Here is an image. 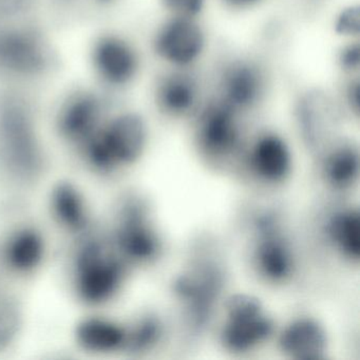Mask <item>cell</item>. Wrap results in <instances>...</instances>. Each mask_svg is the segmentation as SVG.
<instances>
[{"mask_svg": "<svg viewBox=\"0 0 360 360\" xmlns=\"http://www.w3.org/2000/svg\"><path fill=\"white\" fill-rule=\"evenodd\" d=\"M148 143L149 126L144 115L125 111L103 124L84 148L92 167L111 174L138 163Z\"/></svg>", "mask_w": 360, "mask_h": 360, "instance_id": "4", "label": "cell"}, {"mask_svg": "<svg viewBox=\"0 0 360 360\" xmlns=\"http://www.w3.org/2000/svg\"><path fill=\"white\" fill-rule=\"evenodd\" d=\"M229 276L226 258L218 240L212 236L198 238L170 282V292L189 340H198L207 332L224 300Z\"/></svg>", "mask_w": 360, "mask_h": 360, "instance_id": "1", "label": "cell"}, {"mask_svg": "<svg viewBox=\"0 0 360 360\" xmlns=\"http://www.w3.org/2000/svg\"><path fill=\"white\" fill-rule=\"evenodd\" d=\"M335 66L343 77L360 73V39L342 41L335 51Z\"/></svg>", "mask_w": 360, "mask_h": 360, "instance_id": "25", "label": "cell"}, {"mask_svg": "<svg viewBox=\"0 0 360 360\" xmlns=\"http://www.w3.org/2000/svg\"><path fill=\"white\" fill-rule=\"evenodd\" d=\"M51 206L58 222L72 231H81L88 224V210L81 191L70 182L54 187Z\"/></svg>", "mask_w": 360, "mask_h": 360, "instance_id": "21", "label": "cell"}, {"mask_svg": "<svg viewBox=\"0 0 360 360\" xmlns=\"http://www.w3.org/2000/svg\"><path fill=\"white\" fill-rule=\"evenodd\" d=\"M221 347L231 354L250 353L266 345L277 333V324L262 301L248 292H235L223 300Z\"/></svg>", "mask_w": 360, "mask_h": 360, "instance_id": "6", "label": "cell"}, {"mask_svg": "<svg viewBox=\"0 0 360 360\" xmlns=\"http://www.w3.org/2000/svg\"><path fill=\"white\" fill-rule=\"evenodd\" d=\"M243 119L214 94L207 96L191 119V138L200 157L220 166L241 155L248 141Z\"/></svg>", "mask_w": 360, "mask_h": 360, "instance_id": "5", "label": "cell"}, {"mask_svg": "<svg viewBox=\"0 0 360 360\" xmlns=\"http://www.w3.org/2000/svg\"><path fill=\"white\" fill-rule=\"evenodd\" d=\"M77 339L82 347L96 353L124 351L127 326L106 318L83 320L77 328Z\"/></svg>", "mask_w": 360, "mask_h": 360, "instance_id": "20", "label": "cell"}, {"mask_svg": "<svg viewBox=\"0 0 360 360\" xmlns=\"http://www.w3.org/2000/svg\"><path fill=\"white\" fill-rule=\"evenodd\" d=\"M339 104L345 115H349L354 119H359L360 115V77H345L342 85L337 96Z\"/></svg>", "mask_w": 360, "mask_h": 360, "instance_id": "27", "label": "cell"}, {"mask_svg": "<svg viewBox=\"0 0 360 360\" xmlns=\"http://www.w3.org/2000/svg\"><path fill=\"white\" fill-rule=\"evenodd\" d=\"M250 266L265 283L283 286L298 271V256L288 219L280 208L259 206L248 219Z\"/></svg>", "mask_w": 360, "mask_h": 360, "instance_id": "2", "label": "cell"}, {"mask_svg": "<svg viewBox=\"0 0 360 360\" xmlns=\"http://www.w3.org/2000/svg\"><path fill=\"white\" fill-rule=\"evenodd\" d=\"M207 96L197 69L164 68L151 89L153 106L161 117L172 121L191 120Z\"/></svg>", "mask_w": 360, "mask_h": 360, "instance_id": "11", "label": "cell"}, {"mask_svg": "<svg viewBox=\"0 0 360 360\" xmlns=\"http://www.w3.org/2000/svg\"><path fill=\"white\" fill-rule=\"evenodd\" d=\"M22 0H0V10H10L14 9V6L20 5Z\"/></svg>", "mask_w": 360, "mask_h": 360, "instance_id": "30", "label": "cell"}, {"mask_svg": "<svg viewBox=\"0 0 360 360\" xmlns=\"http://www.w3.org/2000/svg\"><path fill=\"white\" fill-rule=\"evenodd\" d=\"M292 112L299 136L311 150L323 148L335 138H330V130L339 115H345L337 96L319 88L300 92Z\"/></svg>", "mask_w": 360, "mask_h": 360, "instance_id": "13", "label": "cell"}, {"mask_svg": "<svg viewBox=\"0 0 360 360\" xmlns=\"http://www.w3.org/2000/svg\"><path fill=\"white\" fill-rule=\"evenodd\" d=\"M320 176L328 188L349 191L358 184L360 176L359 146L355 141L337 136L322 148Z\"/></svg>", "mask_w": 360, "mask_h": 360, "instance_id": "16", "label": "cell"}, {"mask_svg": "<svg viewBox=\"0 0 360 360\" xmlns=\"http://www.w3.org/2000/svg\"><path fill=\"white\" fill-rule=\"evenodd\" d=\"M210 0H158L164 15L201 20Z\"/></svg>", "mask_w": 360, "mask_h": 360, "instance_id": "26", "label": "cell"}, {"mask_svg": "<svg viewBox=\"0 0 360 360\" xmlns=\"http://www.w3.org/2000/svg\"><path fill=\"white\" fill-rule=\"evenodd\" d=\"M333 34L342 41L360 39V5L349 3L342 6L333 16Z\"/></svg>", "mask_w": 360, "mask_h": 360, "instance_id": "24", "label": "cell"}, {"mask_svg": "<svg viewBox=\"0 0 360 360\" xmlns=\"http://www.w3.org/2000/svg\"><path fill=\"white\" fill-rule=\"evenodd\" d=\"M20 326L18 311L12 305L0 307V349L12 342Z\"/></svg>", "mask_w": 360, "mask_h": 360, "instance_id": "28", "label": "cell"}, {"mask_svg": "<svg viewBox=\"0 0 360 360\" xmlns=\"http://www.w3.org/2000/svg\"><path fill=\"white\" fill-rule=\"evenodd\" d=\"M113 244L126 263L150 266L163 258L165 239L150 201L142 193H128L120 201Z\"/></svg>", "mask_w": 360, "mask_h": 360, "instance_id": "3", "label": "cell"}, {"mask_svg": "<svg viewBox=\"0 0 360 360\" xmlns=\"http://www.w3.org/2000/svg\"><path fill=\"white\" fill-rule=\"evenodd\" d=\"M269 86V71L260 60L235 54L217 69L214 96L245 117L265 102Z\"/></svg>", "mask_w": 360, "mask_h": 360, "instance_id": "7", "label": "cell"}, {"mask_svg": "<svg viewBox=\"0 0 360 360\" xmlns=\"http://www.w3.org/2000/svg\"><path fill=\"white\" fill-rule=\"evenodd\" d=\"M208 47L207 29L197 18L164 15L151 33V52L164 68L197 69Z\"/></svg>", "mask_w": 360, "mask_h": 360, "instance_id": "8", "label": "cell"}, {"mask_svg": "<svg viewBox=\"0 0 360 360\" xmlns=\"http://www.w3.org/2000/svg\"><path fill=\"white\" fill-rule=\"evenodd\" d=\"M221 5L233 13H244L260 7L265 0H219Z\"/></svg>", "mask_w": 360, "mask_h": 360, "instance_id": "29", "label": "cell"}, {"mask_svg": "<svg viewBox=\"0 0 360 360\" xmlns=\"http://www.w3.org/2000/svg\"><path fill=\"white\" fill-rule=\"evenodd\" d=\"M45 254L43 236L33 229L16 231L6 246L8 264L20 273H28L37 269Z\"/></svg>", "mask_w": 360, "mask_h": 360, "instance_id": "22", "label": "cell"}, {"mask_svg": "<svg viewBox=\"0 0 360 360\" xmlns=\"http://www.w3.org/2000/svg\"><path fill=\"white\" fill-rule=\"evenodd\" d=\"M94 66L105 82L125 87L134 83L142 68V58L136 46L119 35H107L96 43Z\"/></svg>", "mask_w": 360, "mask_h": 360, "instance_id": "15", "label": "cell"}, {"mask_svg": "<svg viewBox=\"0 0 360 360\" xmlns=\"http://www.w3.org/2000/svg\"><path fill=\"white\" fill-rule=\"evenodd\" d=\"M103 113L102 103L96 96L77 94L60 111V132L71 142L84 146L102 127Z\"/></svg>", "mask_w": 360, "mask_h": 360, "instance_id": "18", "label": "cell"}, {"mask_svg": "<svg viewBox=\"0 0 360 360\" xmlns=\"http://www.w3.org/2000/svg\"><path fill=\"white\" fill-rule=\"evenodd\" d=\"M241 158L250 176L266 186H279L290 180L294 153L288 139L275 129H262L246 141Z\"/></svg>", "mask_w": 360, "mask_h": 360, "instance_id": "12", "label": "cell"}, {"mask_svg": "<svg viewBox=\"0 0 360 360\" xmlns=\"http://www.w3.org/2000/svg\"><path fill=\"white\" fill-rule=\"evenodd\" d=\"M77 290L91 304L111 300L121 290L126 277V262L100 241H87L77 259Z\"/></svg>", "mask_w": 360, "mask_h": 360, "instance_id": "9", "label": "cell"}, {"mask_svg": "<svg viewBox=\"0 0 360 360\" xmlns=\"http://www.w3.org/2000/svg\"><path fill=\"white\" fill-rule=\"evenodd\" d=\"M275 336L278 351L290 359H326L330 352V336L326 326L309 315L292 318Z\"/></svg>", "mask_w": 360, "mask_h": 360, "instance_id": "14", "label": "cell"}, {"mask_svg": "<svg viewBox=\"0 0 360 360\" xmlns=\"http://www.w3.org/2000/svg\"><path fill=\"white\" fill-rule=\"evenodd\" d=\"M324 238L339 259L353 266L360 262V212L358 206L335 208L323 222Z\"/></svg>", "mask_w": 360, "mask_h": 360, "instance_id": "17", "label": "cell"}, {"mask_svg": "<svg viewBox=\"0 0 360 360\" xmlns=\"http://www.w3.org/2000/svg\"><path fill=\"white\" fill-rule=\"evenodd\" d=\"M166 336L164 318L155 311L141 315L131 326H127L124 351L131 354H145L155 351Z\"/></svg>", "mask_w": 360, "mask_h": 360, "instance_id": "23", "label": "cell"}, {"mask_svg": "<svg viewBox=\"0 0 360 360\" xmlns=\"http://www.w3.org/2000/svg\"><path fill=\"white\" fill-rule=\"evenodd\" d=\"M45 64V50L37 37L20 31L0 32V69L28 75Z\"/></svg>", "mask_w": 360, "mask_h": 360, "instance_id": "19", "label": "cell"}, {"mask_svg": "<svg viewBox=\"0 0 360 360\" xmlns=\"http://www.w3.org/2000/svg\"><path fill=\"white\" fill-rule=\"evenodd\" d=\"M0 155L8 172L22 182L41 176L43 153L26 113L20 109L6 110L0 119Z\"/></svg>", "mask_w": 360, "mask_h": 360, "instance_id": "10", "label": "cell"}]
</instances>
